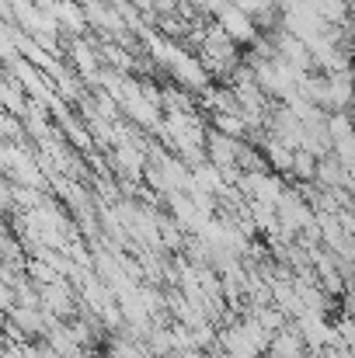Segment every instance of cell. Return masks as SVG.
Wrapping results in <instances>:
<instances>
[{
  "mask_svg": "<svg viewBox=\"0 0 355 358\" xmlns=\"http://www.w3.org/2000/svg\"><path fill=\"white\" fill-rule=\"evenodd\" d=\"M146 49L153 52L157 63H164V66L171 70V77H174L181 87H195V91H206V87H209V70L202 66V59L192 56L188 49H181L178 42L150 35V38H146Z\"/></svg>",
  "mask_w": 355,
  "mask_h": 358,
  "instance_id": "6da1fadb",
  "label": "cell"
},
{
  "mask_svg": "<svg viewBox=\"0 0 355 358\" xmlns=\"http://www.w3.org/2000/svg\"><path fill=\"white\" fill-rule=\"evenodd\" d=\"M39 303H42V313H53V317H70L74 310V299H70V289L60 282L53 285H39Z\"/></svg>",
  "mask_w": 355,
  "mask_h": 358,
  "instance_id": "5b68a950",
  "label": "cell"
},
{
  "mask_svg": "<svg viewBox=\"0 0 355 358\" xmlns=\"http://www.w3.org/2000/svg\"><path fill=\"white\" fill-rule=\"evenodd\" d=\"M265 160H268V167L272 171H279V174H286L289 178V167H293V146L286 143V139H279V136H265Z\"/></svg>",
  "mask_w": 355,
  "mask_h": 358,
  "instance_id": "52a82bcc",
  "label": "cell"
},
{
  "mask_svg": "<svg viewBox=\"0 0 355 358\" xmlns=\"http://www.w3.org/2000/svg\"><path fill=\"white\" fill-rule=\"evenodd\" d=\"M268 358H307V341L300 338V331L289 324L286 331H279V334H272V345H268Z\"/></svg>",
  "mask_w": 355,
  "mask_h": 358,
  "instance_id": "277c9868",
  "label": "cell"
},
{
  "mask_svg": "<svg viewBox=\"0 0 355 358\" xmlns=\"http://www.w3.org/2000/svg\"><path fill=\"white\" fill-rule=\"evenodd\" d=\"M0 108L11 115H25V98L14 77H0Z\"/></svg>",
  "mask_w": 355,
  "mask_h": 358,
  "instance_id": "8fae6325",
  "label": "cell"
},
{
  "mask_svg": "<svg viewBox=\"0 0 355 358\" xmlns=\"http://www.w3.org/2000/svg\"><path fill=\"white\" fill-rule=\"evenodd\" d=\"M328 136H331V143H338V139H349V136H355V119H352V112H328Z\"/></svg>",
  "mask_w": 355,
  "mask_h": 358,
  "instance_id": "4fadbf2b",
  "label": "cell"
},
{
  "mask_svg": "<svg viewBox=\"0 0 355 358\" xmlns=\"http://www.w3.org/2000/svg\"><path fill=\"white\" fill-rule=\"evenodd\" d=\"M331 327H335V345L355 355V317H345V313H342Z\"/></svg>",
  "mask_w": 355,
  "mask_h": 358,
  "instance_id": "5bb4252c",
  "label": "cell"
},
{
  "mask_svg": "<svg viewBox=\"0 0 355 358\" xmlns=\"http://www.w3.org/2000/svg\"><path fill=\"white\" fill-rule=\"evenodd\" d=\"M328 77V112H352L355 108V70L324 73Z\"/></svg>",
  "mask_w": 355,
  "mask_h": 358,
  "instance_id": "3957f363",
  "label": "cell"
},
{
  "mask_svg": "<svg viewBox=\"0 0 355 358\" xmlns=\"http://www.w3.org/2000/svg\"><path fill=\"white\" fill-rule=\"evenodd\" d=\"M216 348H220V355L223 358H261L265 352L251 341V334L240 327V320L230 324V327H220V334H216Z\"/></svg>",
  "mask_w": 355,
  "mask_h": 358,
  "instance_id": "7a4b0ae2",
  "label": "cell"
},
{
  "mask_svg": "<svg viewBox=\"0 0 355 358\" xmlns=\"http://www.w3.org/2000/svg\"><path fill=\"white\" fill-rule=\"evenodd\" d=\"M70 56H74V63H77V70L88 77V80H98L102 73H98V49L95 45H88V42H74L70 45Z\"/></svg>",
  "mask_w": 355,
  "mask_h": 358,
  "instance_id": "9c48e42d",
  "label": "cell"
},
{
  "mask_svg": "<svg viewBox=\"0 0 355 358\" xmlns=\"http://www.w3.org/2000/svg\"><path fill=\"white\" fill-rule=\"evenodd\" d=\"M49 14H53V21H56V28L63 24L70 35H84V28H88V17H84V7H77L74 0H53V7H49Z\"/></svg>",
  "mask_w": 355,
  "mask_h": 358,
  "instance_id": "8992f818",
  "label": "cell"
},
{
  "mask_svg": "<svg viewBox=\"0 0 355 358\" xmlns=\"http://www.w3.org/2000/svg\"><path fill=\"white\" fill-rule=\"evenodd\" d=\"M289 181H296V185H317V157L307 153V150H293Z\"/></svg>",
  "mask_w": 355,
  "mask_h": 358,
  "instance_id": "ba28073f",
  "label": "cell"
},
{
  "mask_svg": "<svg viewBox=\"0 0 355 358\" xmlns=\"http://www.w3.org/2000/svg\"><path fill=\"white\" fill-rule=\"evenodd\" d=\"M213 129L230 136V139H244L247 136V125L240 119V112H213Z\"/></svg>",
  "mask_w": 355,
  "mask_h": 358,
  "instance_id": "7c38bea8",
  "label": "cell"
},
{
  "mask_svg": "<svg viewBox=\"0 0 355 358\" xmlns=\"http://www.w3.org/2000/svg\"><path fill=\"white\" fill-rule=\"evenodd\" d=\"M349 28H352V31H355V0H352V3H349Z\"/></svg>",
  "mask_w": 355,
  "mask_h": 358,
  "instance_id": "9a60e30c",
  "label": "cell"
},
{
  "mask_svg": "<svg viewBox=\"0 0 355 358\" xmlns=\"http://www.w3.org/2000/svg\"><path fill=\"white\" fill-rule=\"evenodd\" d=\"M247 313H251V317H254V320L268 331V334H279V331H286V327L293 324V320H289L279 306H272V303H268V306H251Z\"/></svg>",
  "mask_w": 355,
  "mask_h": 358,
  "instance_id": "30bf717a",
  "label": "cell"
}]
</instances>
